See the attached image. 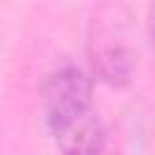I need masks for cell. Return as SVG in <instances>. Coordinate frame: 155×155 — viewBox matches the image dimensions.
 Segmentation results:
<instances>
[{
  "mask_svg": "<svg viewBox=\"0 0 155 155\" xmlns=\"http://www.w3.org/2000/svg\"><path fill=\"white\" fill-rule=\"evenodd\" d=\"M92 78L78 65H61L53 73L46 75L41 82V111L46 119L48 131L61 126L63 121L82 114L85 109L94 107L92 104Z\"/></svg>",
  "mask_w": 155,
  "mask_h": 155,
  "instance_id": "obj_2",
  "label": "cell"
},
{
  "mask_svg": "<svg viewBox=\"0 0 155 155\" xmlns=\"http://www.w3.org/2000/svg\"><path fill=\"white\" fill-rule=\"evenodd\" d=\"M148 39H150V46L155 53V0H150V5H148Z\"/></svg>",
  "mask_w": 155,
  "mask_h": 155,
  "instance_id": "obj_4",
  "label": "cell"
},
{
  "mask_svg": "<svg viewBox=\"0 0 155 155\" xmlns=\"http://www.w3.org/2000/svg\"><path fill=\"white\" fill-rule=\"evenodd\" d=\"M51 133L61 155H102L104 153L107 133H104L99 111L94 107L51 128Z\"/></svg>",
  "mask_w": 155,
  "mask_h": 155,
  "instance_id": "obj_3",
  "label": "cell"
},
{
  "mask_svg": "<svg viewBox=\"0 0 155 155\" xmlns=\"http://www.w3.org/2000/svg\"><path fill=\"white\" fill-rule=\"evenodd\" d=\"M87 56L92 75L109 87H126L136 75V48L131 41L128 15L116 2H104L90 22Z\"/></svg>",
  "mask_w": 155,
  "mask_h": 155,
  "instance_id": "obj_1",
  "label": "cell"
}]
</instances>
